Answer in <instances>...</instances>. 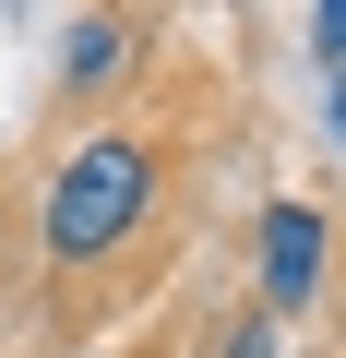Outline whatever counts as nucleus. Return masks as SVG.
I'll return each mask as SVG.
<instances>
[{
    "instance_id": "f257e3e1",
    "label": "nucleus",
    "mask_w": 346,
    "mask_h": 358,
    "mask_svg": "<svg viewBox=\"0 0 346 358\" xmlns=\"http://www.w3.org/2000/svg\"><path fill=\"white\" fill-rule=\"evenodd\" d=\"M143 215H155V143L108 120V131H84V143L60 155L48 203H36V251H48L60 275H96V263H120V251L143 239Z\"/></svg>"
},
{
    "instance_id": "39448f33",
    "label": "nucleus",
    "mask_w": 346,
    "mask_h": 358,
    "mask_svg": "<svg viewBox=\"0 0 346 358\" xmlns=\"http://www.w3.org/2000/svg\"><path fill=\"white\" fill-rule=\"evenodd\" d=\"M215 358H275V310H263V299L227 310V322H215Z\"/></svg>"
},
{
    "instance_id": "7ed1b4c3",
    "label": "nucleus",
    "mask_w": 346,
    "mask_h": 358,
    "mask_svg": "<svg viewBox=\"0 0 346 358\" xmlns=\"http://www.w3.org/2000/svg\"><path fill=\"white\" fill-rule=\"evenodd\" d=\"M131 60H143V24H120V13H84V24L60 36V84H72V96H96V84H120Z\"/></svg>"
},
{
    "instance_id": "20e7f679",
    "label": "nucleus",
    "mask_w": 346,
    "mask_h": 358,
    "mask_svg": "<svg viewBox=\"0 0 346 358\" xmlns=\"http://www.w3.org/2000/svg\"><path fill=\"white\" fill-rule=\"evenodd\" d=\"M310 60H322V96H346V0L310 13Z\"/></svg>"
},
{
    "instance_id": "f03ea898",
    "label": "nucleus",
    "mask_w": 346,
    "mask_h": 358,
    "mask_svg": "<svg viewBox=\"0 0 346 358\" xmlns=\"http://www.w3.org/2000/svg\"><path fill=\"white\" fill-rule=\"evenodd\" d=\"M322 275H334V227H322V203H263V227H251V287H263V310H275V322L310 310Z\"/></svg>"
}]
</instances>
